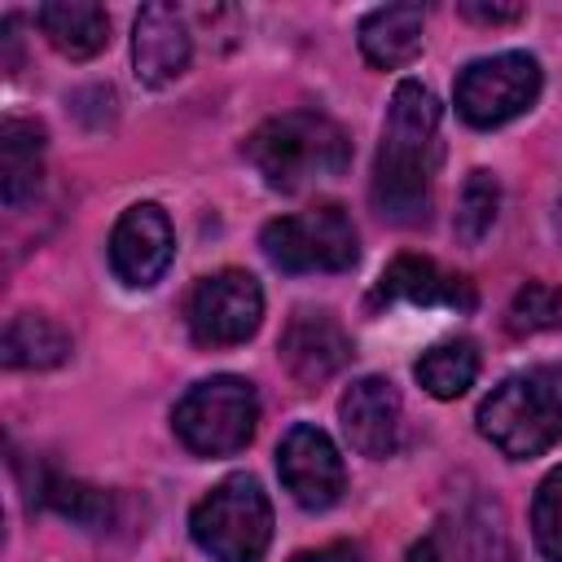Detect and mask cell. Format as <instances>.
<instances>
[{"label":"cell","mask_w":562,"mask_h":562,"mask_svg":"<svg viewBox=\"0 0 562 562\" xmlns=\"http://www.w3.org/2000/svg\"><path fill=\"white\" fill-rule=\"evenodd\" d=\"M176 435L198 457H233L250 443L259 422V395L246 378L215 373L184 391V400L171 413Z\"/></svg>","instance_id":"5"},{"label":"cell","mask_w":562,"mask_h":562,"mask_svg":"<svg viewBox=\"0 0 562 562\" xmlns=\"http://www.w3.org/2000/svg\"><path fill=\"white\" fill-rule=\"evenodd\" d=\"M189 531L215 562H263L272 544V505L250 474H228L189 514Z\"/></svg>","instance_id":"4"},{"label":"cell","mask_w":562,"mask_h":562,"mask_svg":"<svg viewBox=\"0 0 562 562\" xmlns=\"http://www.w3.org/2000/svg\"><path fill=\"white\" fill-rule=\"evenodd\" d=\"M189 334L202 347H237L263 321V290L241 268H220L202 277L189 294Z\"/></svg>","instance_id":"8"},{"label":"cell","mask_w":562,"mask_h":562,"mask_svg":"<svg viewBox=\"0 0 562 562\" xmlns=\"http://www.w3.org/2000/svg\"><path fill=\"white\" fill-rule=\"evenodd\" d=\"M44 180V127L35 119L9 114L0 123V189L4 206L18 211L40 193Z\"/></svg>","instance_id":"15"},{"label":"cell","mask_w":562,"mask_h":562,"mask_svg":"<svg viewBox=\"0 0 562 562\" xmlns=\"http://www.w3.org/2000/svg\"><path fill=\"white\" fill-rule=\"evenodd\" d=\"M281 360L299 386H321L351 360V338L338 316L321 307H299L281 334Z\"/></svg>","instance_id":"12"},{"label":"cell","mask_w":562,"mask_h":562,"mask_svg":"<svg viewBox=\"0 0 562 562\" xmlns=\"http://www.w3.org/2000/svg\"><path fill=\"white\" fill-rule=\"evenodd\" d=\"M422 31H426L422 4H382L360 22V53L382 70L408 66L422 53Z\"/></svg>","instance_id":"17"},{"label":"cell","mask_w":562,"mask_h":562,"mask_svg":"<svg viewBox=\"0 0 562 562\" xmlns=\"http://www.w3.org/2000/svg\"><path fill=\"white\" fill-rule=\"evenodd\" d=\"M35 22L44 40L70 61H88L110 44V18L101 4L88 0H48L35 9Z\"/></svg>","instance_id":"16"},{"label":"cell","mask_w":562,"mask_h":562,"mask_svg":"<svg viewBox=\"0 0 562 562\" xmlns=\"http://www.w3.org/2000/svg\"><path fill=\"white\" fill-rule=\"evenodd\" d=\"M40 505H53L57 514H66L70 522L92 527V531L110 522V492L88 487V483H79V479L48 474V479H44V501H40Z\"/></svg>","instance_id":"22"},{"label":"cell","mask_w":562,"mask_h":562,"mask_svg":"<svg viewBox=\"0 0 562 562\" xmlns=\"http://www.w3.org/2000/svg\"><path fill=\"white\" fill-rule=\"evenodd\" d=\"M531 536L544 562H562V465L549 470L531 501Z\"/></svg>","instance_id":"23"},{"label":"cell","mask_w":562,"mask_h":562,"mask_svg":"<svg viewBox=\"0 0 562 562\" xmlns=\"http://www.w3.org/2000/svg\"><path fill=\"white\" fill-rule=\"evenodd\" d=\"M479 430L514 461L562 443V364H531L509 373L479 404Z\"/></svg>","instance_id":"3"},{"label":"cell","mask_w":562,"mask_h":562,"mask_svg":"<svg viewBox=\"0 0 562 562\" xmlns=\"http://www.w3.org/2000/svg\"><path fill=\"white\" fill-rule=\"evenodd\" d=\"M189 57H193V35H189L184 13L176 4H145L136 13V31H132L136 79L149 88H162L184 75Z\"/></svg>","instance_id":"13"},{"label":"cell","mask_w":562,"mask_h":562,"mask_svg":"<svg viewBox=\"0 0 562 562\" xmlns=\"http://www.w3.org/2000/svg\"><path fill=\"white\" fill-rule=\"evenodd\" d=\"M294 562H360V553L351 544H325V549H307Z\"/></svg>","instance_id":"26"},{"label":"cell","mask_w":562,"mask_h":562,"mask_svg":"<svg viewBox=\"0 0 562 562\" xmlns=\"http://www.w3.org/2000/svg\"><path fill=\"white\" fill-rule=\"evenodd\" d=\"M461 13H465L470 22L501 26V22H518L527 9H522V4H479V0H465V4H461Z\"/></svg>","instance_id":"25"},{"label":"cell","mask_w":562,"mask_h":562,"mask_svg":"<svg viewBox=\"0 0 562 562\" xmlns=\"http://www.w3.org/2000/svg\"><path fill=\"white\" fill-rule=\"evenodd\" d=\"M413 378L435 395V400H457L474 386L479 378V351L470 338H448L435 342L430 351H422V360L413 364Z\"/></svg>","instance_id":"19"},{"label":"cell","mask_w":562,"mask_h":562,"mask_svg":"<svg viewBox=\"0 0 562 562\" xmlns=\"http://www.w3.org/2000/svg\"><path fill=\"white\" fill-rule=\"evenodd\" d=\"M338 422H342V435L347 443L360 452V457H391L400 448V426H404V404H400V391L386 382V378H356L342 400H338Z\"/></svg>","instance_id":"11"},{"label":"cell","mask_w":562,"mask_h":562,"mask_svg":"<svg viewBox=\"0 0 562 562\" xmlns=\"http://www.w3.org/2000/svg\"><path fill=\"white\" fill-rule=\"evenodd\" d=\"M259 246L281 272H347L360 259L356 228L334 202L268 220Z\"/></svg>","instance_id":"6"},{"label":"cell","mask_w":562,"mask_h":562,"mask_svg":"<svg viewBox=\"0 0 562 562\" xmlns=\"http://www.w3.org/2000/svg\"><path fill=\"white\" fill-rule=\"evenodd\" d=\"M505 325H509V334L558 329V325H562V294H558L553 285H544V281H527V285L514 294V303H509V312H505Z\"/></svg>","instance_id":"24"},{"label":"cell","mask_w":562,"mask_h":562,"mask_svg":"<svg viewBox=\"0 0 562 562\" xmlns=\"http://www.w3.org/2000/svg\"><path fill=\"white\" fill-rule=\"evenodd\" d=\"M246 158L277 193H299L316 180H334L351 162L347 132L316 110H290L259 123L246 140Z\"/></svg>","instance_id":"2"},{"label":"cell","mask_w":562,"mask_h":562,"mask_svg":"<svg viewBox=\"0 0 562 562\" xmlns=\"http://www.w3.org/2000/svg\"><path fill=\"white\" fill-rule=\"evenodd\" d=\"M70 356V334L40 312H18L4 329V364L9 369H53Z\"/></svg>","instance_id":"18"},{"label":"cell","mask_w":562,"mask_h":562,"mask_svg":"<svg viewBox=\"0 0 562 562\" xmlns=\"http://www.w3.org/2000/svg\"><path fill=\"white\" fill-rule=\"evenodd\" d=\"M277 474L303 509H329L347 492L342 457H338L334 439L312 422H299L285 430V439L277 448Z\"/></svg>","instance_id":"9"},{"label":"cell","mask_w":562,"mask_h":562,"mask_svg":"<svg viewBox=\"0 0 562 562\" xmlns=\"http://www.w3.org/2000/svg\"><path fill=\"white\" fill-rule=\"evenodd\" d=\"M373 303H422V307H457L470 312L474 307V285L461 272L439 268L435 259L422 255H400L382 268L378 285H373Z\"/></svg>","instance_id":"14"},{"label":"cell","mask_w":562,"mask_h":562,"mask_svg":"<svg viewBox=\"0 0 562 562\" xmlns=\"http://www.w3.org/2000/svg\"><path fill=\"white\" fill-rule=\"evenodd\" d=\"M496 211H501V184L492 171H470L465 184H461V198H457V237L465 246H479L492 224H496Z\"/></svg>","instance_id":"20"},{"label":"cell","mask_w":562,"mask_h":562,"mask_svg":"<svg viewBox=\"0 0 562 562\" xmlns=\"http://www.w3.org/2000/svg\"><path fill=\"white\" fill-rule=\"evenodd\" d=\"M404 562H443L439 536H426V540H417V544L408 549V558H404Z\"/></svg>","instance_id":"27"},{"label":"cell","mask_w":562,"mask_h":562,"mask_svg":"<svg viewBox=\"0 0 562 562\" xmlns=\"http://www.w3.org/2000/svg\"><path fill=\"white\" fill-rule=\"evenodd\" d=\"M439 171V101L426 83L404 79L382 119L373 162V206L382 220L417 228L430 220V189Z\"/></svg>","instance_id":"1"},{"label":"cell","mask_w":562,"mask_h":562,"mask_svg":"<svg viewBox=\"0 0 562 562\" xmlns=\"http://www.w3.org/2000/svg\"><path fill=\"white\" fill-rule=\"evenodd\" d=\"M461 562H509L505 514L496 501H474L461 518Z\"/></svg>","instance_id":"21"},{"label":"cell","mask_w":562,"mask_h":562,"mask_svg":"<svg viewBox=\"0 0 562 562\" xmlns=\"http://www.w3.org/2000/svg\"><path fill=\"white\" fill-rule=\"evenodd\" d=\"M540 61L531 53H496L479 57L457 75V110L470 127H501L536 105L540 97Z\"/></svg>","instance_id":"7"},{"label":"cell","mask_w":562,"mask_h":562,"mask_svg":"<svg viewBox=\"0 0 562 562\" xmlns=\"http://www.w3.org/2000/svg\"><path fill=\"white\" fill-rule=\"evenodd\" d=\"M171 255H176V233L158 202H136L119 215L110 233V268L119 272V281L145 290L167 272Z\"/></svg>","instance_id":"10"}]
</instances>
